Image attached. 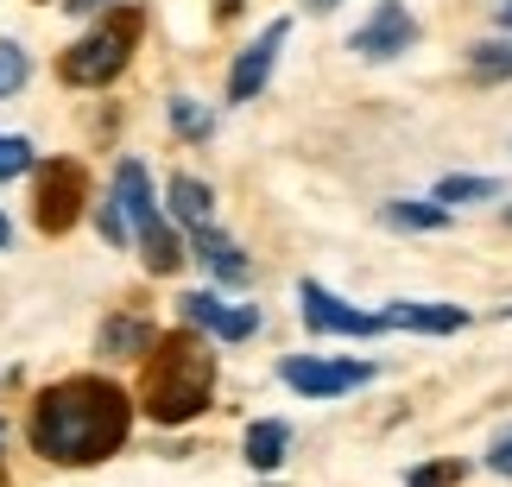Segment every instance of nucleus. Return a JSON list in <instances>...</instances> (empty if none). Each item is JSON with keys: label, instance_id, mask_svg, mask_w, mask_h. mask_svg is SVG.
Returning <instances> with one entry per match:
<instances>
[{"label": "nucleus", "instance_id": "6", "mask_svg": "<svg viewBox=\"0 0 512 487\" xmlns=\"http://www.w3.org/2000/svg\"><path fill=\"white\" fill-rule=\"evenodd\" d=\"M279 380L304 399H336V393H354V386L373 380L367 361H329V355H285L279 361Z\"/></svg>", "mask_w": 512, "mask_h": 487}, {"label": "nucleus", "instance_id": "24", "mask_svg": "<svg viewBox=\"0 0 512 487\" xmlns=\"http://www.w3.org/2000/svg\"><path fill=\"white\" fill-rule=\"evenodd\" d=\"M487 469H494V475H512V437H500L494 450H487Z\"/></svg>", "mask_w": 512, "mask_h": 487}, {"label": "nucleus", "instance_id": "26", "mask_svg": "<svg viewBox=\"0 0 512 487\" xmlns=\"http://www.w3.org/2000/svg\"><path fill=\"white\" fill-rule=\"evenodd\" d=\"M304 7H310V13H329V7H342V0H304Z\"/></svg>", "mask_w": 512, "mask_h": 487}, {"label": "nucleus", "instance_id": "19", "mask_svg": "<svg viewBox=\"0 0 512 487\" xmlns=\"http://www.w3.org/2000/svg\"><path fill=\"white\" fill-rule=\"evenodd\" d=\"M26 76H32V57L13 45V38H0V95H13V89H26Z\"/></svg>", "mask_w": 512, "mask_h": 487}, {"label": "nucleus", "instance_id": "11", "mask_svg": "<svg viewBox=\"0 0 512 487\" xmlns=\"http://www.w3.org/2000/svg\"><path fill=\"white\" fill-rule=\"evenodd\" d=\"M380 323H386V329H418V336H456V329L468 323V310H456V304H411V298H399V304H386V310H380Z\"/></svg>", "mask_w": 512, "mask_h": 487}, {"label": "nucleus", "instance_id": "14", "mask_svg": "<svg viewBox=\"0 0 512 487\" xmlns=\"http://www.w3.org/2000/svg\"><path fill=\"white\" fill-rule=\"evenodd\" d=\"M152 323L146 317H108L102 323V355L108 361H133V355H152Z\"/></svg>", "mask_w": 512, "mask_h": 487}, {"label": "nucleus", "instance_id": "15", "mask_svg": "<svg viewBox=\"0 0 512 487\" xmlns=\"http://www.w3.org/2000/svg\"><path fill=\"white\" fill-rule=\"evenodd\" d=\"M285 450H291V431H285L279 418H260V424L247 431V462H253L260 475H272V469H279V462H285Z\"/></svg>", "mask_w": 512, "mask_h": 487}, {"label": "nucleus", "instance_id": "8", "mask_svg": "<svg viewBox=\"0 0 512 487\" xmlns=\"http://www.w3.org/2000/svg\"><path fill=\"white\" fill-rule=\"evenodd\" d=\"M411 45H418V19H411L405 0H386V7L348 38V51H354V57H373V64H380V57H399V51H411Z\"/></svg>", "mask_w": 512, "mask_h": 487}, {"label": "nucleus", "instance_id": "25", "mask_svg": "<svg viewBox=\"0 0 512 487\" xmlns=\"http://www.w3.org/2000/svg\"><path fill=\"white\" fill-rule=\"evenodd\" d=\"M70 13H95V7H114V0H64Z\"/></svg>", "mask_w": 512, "mask_h": 487}, {"label": "nucleus", "instance_id": "10", "mask_svg": "<svg viewBox=\"0 0 512 487\" xmlns=\"http://www.w3.org/2000/svg\"><path fill=\"white\" fill-rule=\"evenodd\" d=\"M184 323L190 329H209L215 342H247L260 329V310L253 304H228L215 291H184Z\"/></svg>", "mask_w": 512, "mask_h": 487}, {"label": "nucleus", "instance_id": "2", "mask_svg": "<svg viewBox=\"0 0 512 487\" xmlns=\"http://www.w3.org/2000/svg\"><path fill=\"white\" fill-rule=\"evenodd\" d=\"M209 393H215V355L203 348V336H196V329H177V336L152 342L146 380H140L146 418H159V424H190L196 412H209Z\"/></svg>", "mask_w": 512, "mask_h": 487}, {"label": "nucleus", "instance_id": "4", "mask_svg": "<svg viewBox=\"0 0 512 487\" xmlns=\"http://www.w3.org/2000/svg\"><path fill=\"white\" fill-rule=\"evenodd\" d=\"M133 45H140V13H114L89 38H76L57 70H64V83H76V89H102V83H114V76L127 70Z\"/></svg>", "mask_w": 512, "mask_h": 487}, {"label": "nucleus", "instance_id": "21", "mask_svg": "<svg viewBox=\"0 0 512 487\" xmlns=\"http://www.w3.org/2000/svg\"><path fill=\"white\" fill-rule=\"evenodd\" d=\"M38 159H32V140H13V133H0V178H26Z\"/></svg>", "mask_w": 512, "mask_h": 487}, {"label": "nucleus", "instance_id": "29", "mask_svg": "<svg viewBox=\"0 0 512 487\" xmlns=\"http://www.w3.org/2000/svg\"><path fill=\"white\" fill-rule=\"evenodd\" d=\"M506 222H512V209H506Z\"/></svg>", "mask_w": 512, "mask_h": 487}, {"label": "nucleus", "instance_id": "28", "mask_svg": "<svg viewBox=\"0 0 512 487\" xmlns=\"http://www.w3.org/2000/svg\"><path fill=\"white\" fill-rule=\"evenodd\" d=\"M7 241H13V222H7V216H0V247H7Z\"/></svg>", "mask_w": 512, "mask_h": 487}, {"label": "nucleus", "instance_id": "18", "mask_svg": "<svg viewBox=\"0 0 512 487\" xmlns=\"http://www.w3.org/2000/svg\"><path fill=\"white\" fill-rule=\"evenodd\" d=\"M500 197V178H443L437 184V203H494Z\"/></svg>", "mask_w": 512, "mask_h": 487}, {"label": "nucleus", "instance_id": "16", "mask_svg": "<svg viewBox=\"0 0 512 487\" xmlns=\"http://www.w3.org/2000/svg\"><path fill=\"white\" fill-rule=\"evenodd\" d=\"M380 216H386L392 228H411V235H437V228L449 222V209H443V203H411V197H399V203H386Z\"/></svg>", "mask_w": 512, "mask_h": 487}, {"label": "nucleus", "instance_id": "13", "mask_svg": "<svg viewBox=\"0 0 512 487\" xmlns=\"http://www.w3.org/2000/svg\"><path fill=\"white\" fill-rule=\"evenodd\" d=\"M165 197H171V216L184 222V228H215V197H209L203 178H184V171H177Z\"/></svg>", "mask_w": 512, "mask_h": 487}, {"label": "nucleus", "instance_id": "7", "mask_svg": "<svg viewBox=\"0 0 512 487\" xmlns=\"http://www.w3.org/2000/svg\"><path fill=\"white\" fill-rule=\"evenodd\" d=\"M298 298H304V323L317 329V336H380V329H386L373 310H354L348 298H336V291L317 285V279H304Z\"/></svg>", "mask_w": 512, "mask_h": 487}, {"label": "nucleus", "instance_id": "3", "mask_svg": "<svg viewBox=\"0 0 512 487\" xmlns=\"http://www.w3.org/2000/svg\"><path fill=\"white\" fill-rule=\"evenodd\" d=\"M114 203H121L127 228L140 235L146 272H177V266H184V241H177L171 228H165L159 203H152V178H146V165H140V159H121V165H114Z\"/></svg>", "mask_w": 512, "mask_h": 487}, {"label": "nucleus", "instance_id": "17", "mask_svg": "<svg viewBox=\"0 0 512 487\" xmlns=\"http://www.w3.org/2000/svg\"><path fill=\"white\" fill-rule=\"evenodd\" d=\"M468 64H475V76H487V83H512V38L475 45V51H468Z\"/></svg>", "mask_w": 512, "mask_h": 487}, {"label": "nucleus", "instance_id": "27", "mask_svg": "<svg viewBox=\"0 0 512 487\" xmlns=\"http://www.w3.org/2000/svg\"><path fill=\"white\" fill-rule=\"evenodd\" d=\"M500 26H506V32H512V0H500Z\"/></svg>", "mask_w": 512, "mask_h": 487}, {"label": "nucleus", "instance_id": "9", "mask_svg": "<svg viewBox=\"0 0 512 487\" xmlns=\"http://www.w3.org/2000/svg\"><path fill=\"white\" fill-rule=\"evenodd\" d=\"M285 38H291V19H272V26L253 38L241 57H234V70H228V102H253V95L266 89V76H272V64H279Z\"/></svg>", "mask_w": 512, "mask_h": 487}, {"label": "nucleus", "instance_id": "23", "mask_svg": "<svg viewBox=\"0 0 512 487\" xmlns=\"http://www.w3.org/2000/svg\"><path fill=\"white\" fill-rule=\"evenodd\" d=\"M102 235H108L114 247H127V216H121V203H114V197L102 203Z\"/></svg>", "mask_w": 512, "mask_h": 487}, {"label": "nucleus", "instance_id": "22", "mask_svg": "<svg viewBox=\"0 0 512 487\" xmlns=\"http://www.w3.org/2000/svg\"><path fill=\"white\" fill-rule=\"evenodd\" d=\"M462 481V462H424V469H411L405 487H456Z\"/></svg>", "mask_w": 512, "mask_h": 487}, {"label": "nucleus", "instance_id": "12", "mask_svg": "<svg viewBox=\"0 0 512 487\" xmlns=\"http://www.w3.org/2000/svg\"><path fill=\"white\" fill-rule=\"evenodd\" d=\"M190 247H196V260H203L222 285H247L253 279V266H247V253L234 247L228 235H215V228H190Z\"/></svg>", "mask_w": 512, "mask_h": 487}, {"label": "nucleus", "instance_id": "20", "mask_svg": "<svg viewBox=\"0 0 512 487\" xmlns=\"http://www.w3.org/2000/svg\"><path fill=\"white\" fill-rule=\"evenodd\" d=\"M171 127L184 133V140H209V133H215V121L190 102V95H177V102H171Z\"/></svg>", "mask_w": 512, "mask_h": 487}, {"label": "nucleus", "instance_id": "5", "mask_svg": "<svg viewBox=\"0 0 512 487\" xmlns=\"http://www.w3.org/2000/svg\"><path fill=\"white\" fill-rule=\"evenodd\" d=\"M38 171V190H32V216L45 235H64V228H76V216H83V165L76 159H45V165H32Z\"/></svg>", "mask_w": 512, "mask_h": 487}, {"label": "nucleus", "instance_id": "1", "mask_svg": "<svg viewBox=\"0 0 512 487\" xmlns=\"http://www.w3.org/2000/svg\"><path fill=\"white\" fill-rule=\"evenodd\" d=\"M32 450L45 462H70V469H89V462H108L133 431V399L102 374H76L57 380L38 393L32 405Z\"/></svg>", "mask_w": 512, "mask_h": 487}]
</instances>
